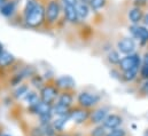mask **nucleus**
Here are the masks:
<instances>
[{
	"mask_svg": "<svg viewBox=\"0 0 148 136\" xmlns=\"http://www.w3.org/2000/svg\"><path fill=\"white\" fill-rule=\"evenodd\" d=\"M3 52H5V49H3V45H2L1 42H0V55H1V54H2Z\"/></svg>",
	"mask_w": 148,
	"mask_h": 136,
	"instance_id": "79ce46f5",
	"label": "nucleus"
},
{
	"mask_svg": "<svg viewBox=\"0 0 148 136\" xmlns=\"http://www.w3.org/2000/svg\"><path fill=\"white\" fill-rule=\"evenodd\" d=\"M76 8V12H77V15H78V18L79 21L80 20H85L88 15H90V12H91V7L88 3H85V2H82V1H78L75 6Z\"/></svg>",
	"mask_w": 148,
	"mask_h": 136,
	"instance_id": "6ab92c4d",
	"label": "nucleus"
},
{
	"mask_svg": "<svg viewBox=\"0 0 148 136\" xmlns=\"http://www.w3.org/2000/svg\"><path fill=\"white\" fill-rule=\"evenodd\" d=\"M144 64L148 65V52L144 55Z\"/></svg>",
	"mask_w": 148,
	"mask_h": 136,
	"instance_id": "4c0bfd02",
	"label": "nucleus"
},
{
	"mask_svg": "<svg viewBox=\"0 0 148 136\" xmlns=\"http://www.w3.org/2000/svg\"><path fill=\"white\" fill-rule=\"evenodd\" d=\"M62 5H70V6H76L78 0H61Z\"/></svg>",
	"mask_w": 148,
	"mask_h": 136,
	"instance_id": "c9c22d12",
	"label": "nucleus"
},
{
	"mask_svg": "<svg viewBox=\"0 0 148 136\" xmlns=\"http://www.w3.org/2000/svg\"><path fill=\"white\" fill-rule=\"evenodd\" d=\"M24 23L27 27L34 29L46 23V6L42 2H39L37 7L27 17H24Z\"/></svg>",
	"mask_w": 148,
	"mask_h": 136,
	"instance_id": "f257e3e1",
	"label": "nucleus"
},
{
	"mask_svg": "<svg viewBox=\"0 0 148 136\" xmlns=\"http://www.w3.org/2000/svg\"><path fill=\"white\" fill-rule=\"evenodd\" d=\"M106 136H126V131L124 128L119 127V128H116V129L108 131Z\"/></svg>",
	"mask_w": 148,
	"mask_h": 136,
	"instance_id": "473e14b6",
	"label": "nucleus"
},
{
	"mask_svg": "<svg viewBox=\"0 0 148 136\" xmlns=\"http://www.w3.org/2000/svg\"><path fill=\"white\" fill-rule=\"evenodd\" d=\"M78 1H82V2H85V3H90L91 0H78Z\"/></svg>",
	"mask_w": 148,
	"mask_h": 136,
	"instance_id": "c03bdc74",
	"label": "nucleus"
},
{
	"mask_svg": "<svg viewBox=\"0 0 148 136\" xmlns=\"http://www.w3.org/2000/svg\"><path fill=\"white\" fill-rule=\"evenodd\" d=\"M62 13H63V15H64V18H66L69 23L77 24V23L79 22V18H78V15H77V12H76L75 6L63 5V6H62Z\"/></svg>",
	"mask_w": 148,
	"mask_h": 136,
	"instance_id": "ddd939ff",
	"label": "nucleus"
},
{
	"mask_svg": "<svg viewBox=\"0 0 148 136\" xmlns=\"http://www.w3.org/2000/svg\"><path fill=\"white\" fill-rule=\"evenodd\" d=\"M140 75H141V78H144L145 80H148V65L144 64V65L140 68Z\"/></svg>",
	"mask_w": 148,
	"mask_h": 136,
	"instance_id": "72a5a7b5",
	"label": "nucleus"
},
{
	"mask_svg": "<svg viewBox=\"0 0 148 136\" xmlns=\"http://www.w3.org/2000/svg\"><path fill=\"white\" fill-rule=\"evenodd\" d=\"M88 5H90V7H91L92 10L97 12V10L102 9L106 6V0H91Z\"/></svg>",
	"mask_w": 148,
	"mask_h": 136,
	"instance_id": "c756f323",
	"label": "nucleus"
},
{
	"mask_svg": "<svg viewBox=\"0 0 148 136\" xmlns=\"http://www.w3.org/2000/svg\"><path fill=\"white\" fill-rule=\"evenodd\" d=\"M56 136H71V135L64 132V133H59V134H58V135H56Z\"/></svg>",
	"mask_w": 148,
	"mask_h": 136,
	"instance_id": "a19ab883",
	"label": "nucleus"
},
{
	"mask_svg": "<svg viewBox=\"0 0 148 136\" xmlns=\"http://www.w3.org/2000/svg\"><path fill=\"white\" fill-rule=\"evenodd\" d=\"M75 102V96L73 94V92H61L59 97H58V101L55 103H59V104H62L64 106H68V107H73L74 106Z\"/></svg>",
	"mask_w": 148,
	"mask_h": 136,
	"instance_id": "f3484780",
	"label": "nucleus"
},
{
	"mask_svg": "<svg viewBox=\"0 0 148 136\" xmlns=\"http://www.w3.org/2000/svg\"><path fill=\"white\" fill-rule=\"evenodd\" d=\"M143 21H144L145 25H146V27H148V13H147V14H145V16H144V20H143Z\"/></svg>",
	"mask_w": 148,
	"mask_h": 136,
	"instance_id": "58836bf2",
	"label": "nucleus"
},
{
	"mask_svg": "<svg viewBox=\"0 0 148 136\" xmlns=\"http://www.w3.org/2000/svg\"><path fill=\"white\" fill-rule=\"evenodd\" d=\"M107 132L108 131L103 125H97L90 131V136H106Z\"/></svg>",
	"mask_w": 148,
	"mask_h": 136,
	"instance_id": "bb28decb",
	"label": "nucleus"
},
{
	"mask_svg": "<svg viewBox=\"0 0 148 136\" xmlns=\"http://www.w3.org/2000/svg\"><path fill=\"white\" fill-rule=\"evenodd\" d=\"M144 136H148V129L145 131V133H144Z\"/></svg>",
	"mask_w": 148,
	"mask_h": 136,
	"instance_id": "a18cd8bd",
	"label": "nucleus"
},
{
	"mask_svg": "<svg viewBox=\"0 0 148 136\" xmlns=\"http://www.w3.org/2000/svg\"><path fill=\"white\" fill-rule=\"evenodd\" d=\"M122 124H123V118L119 114H117V113H109L102 125L107 128V131H111V129L119 128L122 126Z\"/></svg>",
	"mask_w": 148,
	"mask_h": 136,
	"instance_id": "9d476101",
	"label": "nucleus"
},
{
	"mask_svg": "<svg viewBox=\"0 0 148 136\" xmlns=\"http://www.w3.org/2000/svg\"><path fill=\"white\" fill-rule=\"evenodd\" d=\"M16 8H17V0H8L0 9V14L3 17H12L15 14Z\"/></svg>",
	"mask_w": 148,
	"mask_h": 136,
	"instance_id": "dca6fc26",
	"label": "nucleus"
},
{
	"mask_svg": "<svg viewBox=\"0 0 148 136\" xmlns=\"http://www.w3.org/2000/svg\"><path fill=\"white\" fill-rule=\"evenodd\" d=\"M29 90H30L29 85L22 84V85H20V86H17V87H15V89H14V90H13V93H12V97H13L14 100L22 101V100H23V97L29 93Z\"/></svg>",
	"mask_w": 148,
	"mask_h": 136,
	"instance_id": "412c9836",
	"label": "nucleus"
},
{
	"mask_svg": "<svg viewBox=\"0 0 148 136\" xmlns=\"http://www.w3.org/2000/svg\"><path fill=\"white\" fill-rule=\"evenodd\" d=\"M117 49L122 54L131 55L136 49V42L131 38H123L117 42Z\"/></svg>",
	"mask_w": 148,
	"mask_h": 136,
	"instance_id": "1a4fd4ad",
	"label": "nucleus"
},
{
	"mask_svg": "<svg viewBox=\"0 0 148 136\" xmlns=\"http://www.w3.org/2000/svg\"><path fill=\"white\" fill-rule=\"evenodd\" d=\"M69 122H70V114L67 117H55L52 121V125L58 133H64Z\"/></svg>",
	"mask_w": 148,
	"mask_h": 136,
	"instance_id": "4468645a",
	"label": "nucleus"
},
{
	"mask_svg": "<svg viewBox=\"0 0 148 136\" xmlns=\"http://www.w3.org/2000/svg\"><path fill=\"white\" fill-rule=\"evenodd\" d=\"M0 136H13V135H10V134H8V133H2V132H0Z\"/></svg>",
	"mask_w": 148,
	"mask_h": 136,
	"instance_id": "37998d69",
	"label": "nucleus"
},
{
	"mask_svg": "<svg viewBox=\"0 0 148 136\" xmlns=\"http://www.w3.org/2000/svg\"><path fill=\"white\" fill-rule=\"evenodd\" d=\"M28 113L29 114H32V116H36V117H40L45 113H48V112H52V105L51 104H47V103L44 102H39L37 105L35 106H31V107H28Z\"/></svg>",
	"mask_w": 148,
	"mask_h": 136,
	"instance_id": "9b49d317",
	"label": "nucleus"
},
{
	"mask_svg": "<svg viewBox=\"0 0 148 136\" xmlns=\"http://www.w3.org/2000/svg\"><path fill=\"white\" fill-rule=\"evenodd\" d=\"M24 104L27 105V107H31V106H35V105H37L39 102H41V100H40V96H39V94H38L37 92H35V90H29V93L23 97V100H22Z\"/></svg>",
	"mask_w": 148,
	"mask_h": 136,
	"instance_id": "a211bd4d",
	"label": "nucleus"
},
{
	"mask_svg": "<svg viewBox=\"0 0 148 136\" xmlns=\"http://www.w3.org/2000/svg\"><path fill=\"white\" fill-rule=\"evenodd\" d=\"M107 60H108V62L110 64H112V65H118L122 58H121V55H119V53L117 50H110L108 53Z\"/></svg>",
	"mask_w": 148,
	"mask_h": 136,
	"instance_id": "c85d7f7f",
	"label": "nucleus"
},
{
	"mask_svg": "<svg viewBox=\"0 0 148 136\" xmlns=\"http://www.w3.org/2000/svg\"><path fill=\"white\" fill-rule=\"evenodd\" d=\"M100 100H101V97L98 94L91 93L87 90H83L77 95L76 102H77V106L90 110V109L95 107L100 103Z\"/></svg>",
	"mask_w": 148,
	"mask_h": 136,
	"instance_id": "f03ea898",
	"label": "nucleus"
},
{
	"mask_svg": "<svg viewBox=\"0 0 148 136\" xmlns=\"http://www.w3.org/2000/svg\"><path fill=\"white\" fill-rule=\"evenodd\" d=\"M30 84H31L36 89H39V90H40V89L45 86V79H44L42 75L36 73L35 75H32V77L30 78Z\"/></svg>",
	"mask_w": 148,
	"mask_h": 136,
	"instance_id": "b1692460",
	"label": "nucleus"
},
{
	"mask_svg": "<svg viewBox=\"0 0 148 136\" xmlns=\"http://www.w3.org/2000/svg\"><path fill=\"white\" fill-rule=\"evenodd\" d=\"M143 90H144L145 93H148V80H146L145 84L143 85Z\"/></svg>",
	"mask_w": 148,
	"mask_h": 136,
	"instance_id": "e433bc0d",
	"label": "nucleus"
},
{
	"mask_svg": "<svg viewBox=\"0 0 148 136\" xmlns=\"http://www.w3.org/2000/svg\"><path fill=\"white\" fill-rule=\"evenodd\" d=\"M54 119V116L52 112H48V113H45L40 117H38V125L39 126H45V125H48V124H52Z\"/></svg>",
	"mask_w": 148,
	"mask_h": 136,
	"instance_id": "cd10ccee",
	"label": "nucleus"
},
{
	"mask_svg": "<svg viewBox=\"0 0 148 136\" xmlns=\"http://www.w3.org/2000/svg\"><path fill=\"white\" fill-rule=\"evenodd\" d=\"M91 111L87 109H83L79 106H73L70 111V122L76 126H83L87 121H90Z\"/></svg>",
	"mask_w": 148,
	"mask_h": 136,
	"instance_id": "39448f33",
	"label": "nucleus"
},
{
	"mask_svg": "<svg viewBox=\"0 0 148 136\" xmlns=\"http://www.w3.org/2000/svg\"><path fill=\"white\" fill-rule=\"evenodd\" d=\"M118 68L122 72L132 70V69H140L141 68V60L138 54H131L123 57L118 64Z\"/></svg>",
	"mask_w": 148,
	"mask_h": 136,
	"instance_id": "423d86ee",
	"label": "nucleus"
},
{
	"mask_svg": "<svg viewBox=\"0 0 148 136\" xmlns=\"http://www.w3.org/2000/svg\"><path fill=\"white\" fill-rule=\"evenodd\" d=\"M60 93H61V92L56 88V86H55L54 84L47 82V84H45V86L39 90V96H40L41 102L53 105L54 103L58 101V97H59Z\"/></svg>",
	"mask_w": 148,
	"mask_h": 136,
	"instance_id": "20e7f679",
	"label": "nucleus"
},
{
	"mask_svg": "<svg viewBox=\"0 0 148 136\" xmlns=\"http://www.w3.org/2000/svg\"><path fill=\"white\" fill-rule=\"evenodd\" d=\"M127 16H129V20H130V22L132 23V25H138L143 20H144V12H143V9L141 8H139V7H133V8H131L130 10H129V14H127Z\"/></svg>",
	"mask_w": 148,
	"mask_h": 136,
	"instance_id": "2eb2a0df",
	"label": "nucleus"
},
{
	"mask_svg": "<svg viewBox=\"0 0 148 136\" xmlns=\"http://www.w3.org/2000/svg\"><path fill=\"white\" fill-rule=\"evenodd\" d=\"M62 13V6L60 0H48L46 3V23L54 25L60 18Z\"/></svg>",
	"mask_w": 148,
	"mask_h": 136,
	"instance_id": "7ed1b4c3",
	"label": "nucleus"
},
{
	"mask_svg": "<svg viewBox=\"0 0 148 136\" xmlns=\"http://www.w3.org/2000/svg\"><path fill=\"white\" fill-rule=\"evenodd\" d=\"M70 111H71V107L64 106L59 103H54L52 105V113H53L54 118L55 117H67L70 114Z\"/></svg>",
	"mask_w": 148,
	"mask_h": 136,
	"instance_id": "aec40b11",
	"label": "nucleus"
},
{
	"mask_svg": "<svg viewBox=\"0 0 148 136\" xmlns=\"http://www.w3.org/2000/svg\"><path fill=\"white\" fill-rule=\"evenodd\" d=\"M38 3H39L38 0H27L25 1V5H24V8H23V16L27 17L37 7Z\"/></svg>",
	"mask_w": 148,
	"mask_h": 136,
	"instance_id": "a878e982",
	"label": "nucleus"
},
{
	"mask_svg": "<svg viewBox=\"0 0 148 136\" xmlns=\"http://www.w3.org/2000/svg\"><path fill=\"white\" fill-rule=\"evenodd\" d=\"M25 79V77L23 75V73L18 70L15 74H13L12 75V78L9 79V85L12 86V87H17V86H20V85H22L23 84V80Z\"/></svg>",
	"mask_w": 148,
	"mask_h": 136,
	"instance_id": "5701e85b",
	"label": "nucleus"
},
{
	"mask_svg": "<svg viewBox=\"0 0 148 136\" xmlns=\"http://www.w3.org/2000/svg\"><path fill=\"white\" fill-rule=\"evenodd\" d=\"M129 30L136 39H139L141 42H147L148 41V29L146 27H141L139 24L138 25H131Z\"/></svg>",
	"mask_w": 148,
	"mask_h": 136,
	"instance_id": "f8f14e48",
	"label": "nucleus"
},
{
	"mask_svg": "<svg viewBox=\"0 0 148 136\" xmlns=\"http://www.w3.org/2000/svg\"><path fill=\"white\" fill-rule=\"evenodd\" d=\"M29 136H45L42 127L39 125H35L29 128Z\"/></svg>",
	"mask_w": 148,
	"mask_h": 136,
	"instance_id": "7c9ffc66",
	"label": "nucleus"
},
{
	"mask_svg": "<svg viewBox=\"0 0 148 136\" xmlns=\"http://www.w3.org/2000/svg\"><path fill=\"white\" fill-rule=\"evenodd\" d=\"M133 2H134V7L141 8V7H144L147 3V0H134Z\"/></svg>",
	"mask_w": 148,
	"mask_h": 136,
	"instance_id": "f704fd0d",
	"label": "nucleus"
},
{
	"mask_svg": "<svg viewBox=\"0 0 148 136\" xmlns=\"http://www.w3.org/2000/svg\"><path fill=\"white\" fill-rule=\"evenodd\" d=\"M41 127H42V131H44L45 136H56L59 134L55 131V128L53 127L52 124H48V125H45V126H41Z\"/></svg>",
	"mask_w": 148,
	"mask_h": 136,
	"instance_id": "2f4dec72",
	"label": "nucleus"
},
{
	"mask_svg": "<svg viewBox=\"0 0 148 136\" xmlns=\"http://www.w3.org/2000/svg\"><path fill=\"white\" fill-rule=\"evenodd\" d=\"M109 114V110L105 106L101 107H97L93 111H91V116H90V122L94 126L97 125H102L103 121L106 120V118Z\"/></svg>",
	"mask_w": 148,
	"mask_h": 136,
	"instance_id": "6e6552de",
	"label": "nucleus"
},
{
	"mask_svg": "<svg viewBox=\"0 0 148 136\" xmlns=\"http://www.w3.org/2000/svg\"><path fill=\"white\" fill-rule=\"evenodd\" d=\"M56 88L60 90V92H73L75 88H76V81L71 75H60L56 79H54V82H53Z\"/></svg>",
	"mask_w": 148,
	"mask_h": 136,
	"instance_id": "0eeeda50",
	"label": "nucleus"
},
{
	"mask_svg": "<svg viewBox=\"0 0 148 136\" xmlns=\"http://www.w3.org/2000/svg\"><path fill=\"white\" fill-rule=\"evenodd\" d=\"M15 63V57L13 54H10L9 52L5 50L1 55H0V68L6 69L12 67Z\"/></svg>",
	"mask_w": 148,
	"mask_h": 136,
	"instance_id": "4be33fe9",
	"label": "nucleus"
},
{
	"mask_svg": "<svg viewBox=\"0 0 148 136\" xmlns=\"http://www.w3.org/2000/svg\"><path fill=\"white\" fill-rule=\"evenodd\" d=\"M7 1H8V0H0V9L2 8V6H3V5L7 2Z\"/></svg>",
	"mask_w": 148,
	"mask_h": 136,
	"instance_id": "ea45409f",
	"label": "nucleus"
},
{
	"mask_svg": "<svg viewBox=\"0 0 148 136\" xmlns=\"http://www.w3.org/2000/svg\"><path fill=\"white\" fill-rule=\"evenodd\" d=\"M139 70H140V69H132V70L122 72V79H123L124 81H126V82H131V81H133V80L138 77Z\"/></svg>",
	"mask_w": 148,
	"mask_h": 136,
	"instance_id": "393cba45",
	"label": "nucleus"
}]
</instances>
